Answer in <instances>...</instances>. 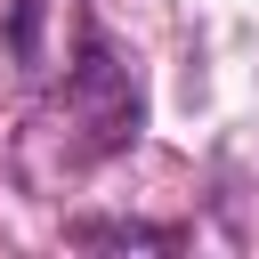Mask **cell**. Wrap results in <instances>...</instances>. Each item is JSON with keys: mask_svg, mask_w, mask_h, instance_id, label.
Masks as SVG:
<instances>
[{"mask_svg": "<svg viewBox=\"0 0 259 259\" xmlns=\"http://www.w3.org/2000/svg\"><path fill=\"white\" fill-rule=\"evenodd\" d=\"M57 121L81 138V154H121V146H138V130H146L138 73H130V57H121L97 24L81 32V57H73V73H65V97H57Z\"/></svg>", "mask_w": 259, "mask_h": 259, "instance_id": "1", "label": "cell"}, {"mask_svg": "<svg viewBox=\"0 0 259 259\" xmlns=\"http://www.w3.org/2000/svg\"><path fill=\"white\" fill-rule=\"evenodd\" d=\"M73 243H130V251H178V227H121V219H81Z\"/></svg>", "mask_w": 259, "mask_h": 259, "instance_id": "2", "label": "cell"}, {"mask_svg": "<svg viewBox=\"0 0 259 259\" xmlns=\"http://www.w3.org/2000/svg\"><path fill=\"white\" fill-rule=\"evenodd\" d=\"M16 57L40 65V0H16Z\"/></svg>", "mask_w": 259, "mask_h": 259, "instance_id": "3", "label": "cell"}]
</instances>
